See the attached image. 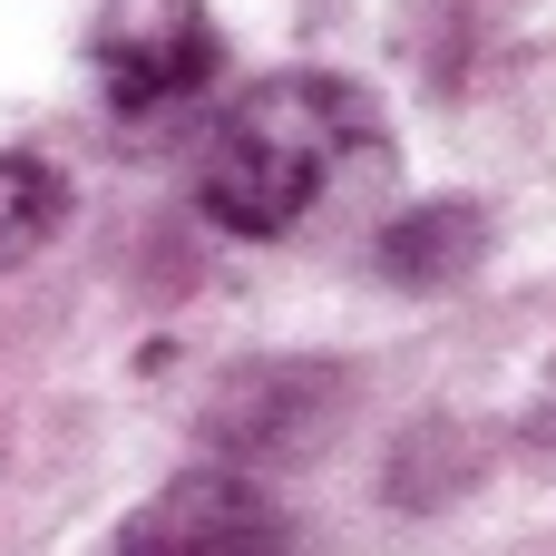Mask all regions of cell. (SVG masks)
I'll list each match as a JSON object with an SVG mask.
<instances>
[{
  "label": "cell",
  "mask_w": 556,
  "mask_h": 556,
  "mask_svg": "<svg viewBox=\"0 0 556 556\" xmlns=\"http://www.w3.org/2000/svg\"><path fill=\"white\" fill-rule=\"evenodd\" d=\"M371 147H381V117H371V98H362L352 78H323V68L254 78V88L225 108L215 147H205L195 205H205L225 235L274 244V235H293V225L342 186V166L371 156Z\"/></svg>",
  "instance_id": "obj_1"
},
{
  "label": "cell",
  "mask_w": 556,
  "mask_h": 556,
  "mask_svg": "<svg viewBox=\"0 0 556 556\" xmlns=\"http://www.w3.org/2000/svg\"><path fill=\"white\" fill-rule=\"evenodd\" d=\"M88 68H98V88H108L117 117H166V108H186V98L215 88L225 39H215L205 0H98Z\"/></svg>",
  "instance_id": "obj_2"
},
{
  "label": "cell",
  "mask_w": 556,
  "mask_h": 556,
  "mask_svg": "<svg viewBox=\"0 0 556 556\" xmlns=\"http://www.w3.org/2000/svg\"><path fill=\"white\" fill-rule=\"evenodd\" d=\"M127 556H293V518L254 469H176L137 518H127Z\"/></svg>",
  "instance_id": "obj_3"
},
{
  "label": "cell",
  "mask_w": 556,
  "mask_h": 556,
  "mask_svg": "<svg viewBox=\"0 0 556 556\" xmlns=\"http://www.w3.org/2000/svg\"><path fill=\"white\" fill-rule=\"evenodd\" d=\"M332 410H342V381H332V371H293V362H283V371H244V381L215 401V420H205V430H215L225 469H254V479H264V469H283L293 450H313Z\"/></svg>",
  "instance_id": "obj_4"
},
{
  "label": "cell",
  "mask_w": 556,
  "mask_h": 556,
  "mask_svg": "<svg viewBox=\"0 0 556 556\" xmlns=\"http://www.w3.org/2000/svg\"><path fill=\"white\" fill-rule=\"evenodd\" d=\"M479 244H489V215L450 195V205H420V215H401L381 235V274L410 283V293H440V283H459L479 264Z\"/></svg>",
  "instance_id": "obj_5"
},
{
  "label": "cell",
  "mask_w": 556,
  "mask_h": 556,
  "mask_svg": "<svg viewBox=\"0 0 556 556\" xmlns=\"http://www.w3.org/2000/svg\"><path fill=\"white\" fill-rule=\"evenodd\" d=\"M68 225V176L49 156H0V264H29Z\"/></svg>",
  "instance_id": "obj_6"
}]
</instances>
